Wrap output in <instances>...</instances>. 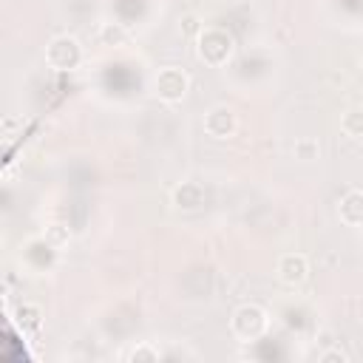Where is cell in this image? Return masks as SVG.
<instances>
[{
  "label": "cell",
  "mask_w": 363,
  "mask_h": 363,
  "mask_svg": "<svg viewBox=\"0 0 363 363\" xmlns=\"http://www.w3.org/2000/svg\"><path fill=\"white\" fill-rule=\"evenodd\" d=\"M45 62L54 71H71L82 62V45L71 34H60L45 45Z\"/></svg>",
  "instance_id": "3"
},
{
  "label": "cell",
  "mask_w": 363,
  "mask_h": 363,
  "mask_svg": "<svg viewBox=\"0 0 363 363\" xmlns=\"http://www.w3.org/2000/svg\"><path fill=\"white\" fill-rule=\"evenodd\" d=\"M122 357H125V360H159V357H162V349L153 346L150 340H142V343H136L133 349H128Z\"/></svg>",
  "instance_id": "10"
},
{
  "label": "cell",
  "mask_w": 363,
  "mask_h": 363,
  "mask_svg": "<svg viewBox=\"0 0 363 363\" xmlns=\"http://www.w3.org/2000/svg\"><path fill=\"white\" fill-rule=\"evenodd\" d=\"M153 91H156V96L162 99V102H182L184 96H187V91H190V74L184 71V68H176V65H167V68H162L159 74H156V79H153Z\"/></svg>",
  "instance_id": "4"
},
{
  "label": "cell",
  "mask_w": 363,
  "mask_h": 363,
  "mask_svg": "<svg viewBox=\"0 0 363 363\" xmlns=\"http://www.w3.org/2000/svg\"><path fill=\"white\" fill-rule=\"evenodd\" d=\"M360 68H363V57H360Z\"/></svg>",
  "instance_id": "14"
},
{
  "label": "cell",
  "mask_w": 363,
  "mask_h": 363,
  "mask_svg": "<svg viewBox=\"0 0 363 363\" xmlns=\"http://www.w3.org/2000/svg\"><path fill=\"white\" fill-rule=\"evenodd\" d=\"M269 329V312L258 303H241L230 318V332L241 343H252L264 337Z\"/></svg>",
  "instance_id": "2"
},
{
  "label": "cell",
  "mask_w": 363,
  "mask_h": 363,
  "mask_svg": "<svg viewBox=\"0 0 363 363\" xmlns=\"http://www.w3.org/2000/svg\"><path fill=\"white\" fill-rule=\"evenodd\" d=\"M238 130V116L227 105H216L204 113V133L213 139H230Z\"/></svg>",
  "instance_id": "6"
},
{
  "label": "cell",
  "mask_w": 363,
  "mask_h": 363,
  "mask_svg": "<svg viewBox=\"0 0 363 363\" xmlns=\"http://www.w3.org/2000/svg\"><path fill=\"white\" fill-rule=\"evenodd\" d=\"M337 218L346 227H363V190L352 187L337 201Z\"/></svg>",
  "instance_id": "7"
},
{
  "label": "cell",
  "mask_w": 363,
  "mask_h": 363,
  "mask_svg": "<svg viewBox=\"0 0 363 363\" xmlns=\"http://www.w3.org/2000/svg\"><path fill=\"white\" fill-rule=\"evenodd\" d=\"M318 360H320V363H332V360H337V363H349V354H346L343 349H326V352L318 354Z\"/></svg>",
  "instance_id": "13"
},
{
  "label": "cell",
  "mask_w": 363,
  "mask_h": 363,
  "mask_svg": "<svg viewBox=\"0 0 363 363\" xmlns=\"http://www.w3.org/2000/svg\"><path fill=\"white\" fill-rule=\"evenodd\" d=\"M233 48H235L233 37L224 28L210 26V28H201L196 34V57L210 68H224L233 57Z\"/></svg>",
  "instance_id": "1"
},
{
  "label": "cell",
  "mask_w": 363,
  "mask_h": 363,
  "mask_svg": "<svg viewBox=\"0 0 363 363\" xmlns=\"http://www.w3.org/2000/svg\"><path fill=\"white\" fill-rule=\"evenodd\" d=\"M275 278L284 286H301L309 278V258L303 252H284L275 264Z\"/></svg>",
  "instance_id": "5"
},
{
  "label": "cell",
  "mask_w": 363,
  "mask_h": 363,
  "mask_svg": "<svg viewBox=\"0 0 363 363\" xmlns=\"http://www.w3.org/2000/svg\"><path fill=\"white\" fill-rule=\"evenodd\" d=\"M340 133L349 139H363V105H352L340 113Z\"/></svg>",
  "instance_id": "8"
},
{
  "label": "cell",
  "mask_w": 363,
  "mask_h": 363,
  "mask_svg": "<svg viewBox=\"0 0 363 363\" xmlns=\"http://www.w3.org/2000/svg\"><path fill=\"white\" fill-rule=\"evenodd\" d=\"M292 153H295L298 159L309 162V159H318V153H320V145H318L315 139H298V142H295V147H292Z\"/></svg>",
  "instance_id": "12"
},
{
  "label": "cell",
  "mask_w": 363,
  "mask_h": 363,
  "mask_svg": "<svg viewBox=\"0 0 363 363\" xmlns=\"http://www.w3.org/2000/svg\"><path fill=\"white\" fill-rule=\"evenodd\" d=\"M40 309L34 306V303H23L20 309H17V323L26 329V332H34V329H40Z\"/></svg>",
  "instance_id": "11"
},
{
  "label": "cell",
  "mask_w": 363,
  "mask_h": 363,
  "mask_svg": "<svg viewBox=\"0 0 363 363\" xmlns=\"http://www.w3.org/2000/svg\"><path fill=\"white\" fill-rule=\"evenodd\" d=\"M99 43L102 45H122V43H128V31L119 23H102L99 26Z\"/></svg>",
  "instance_id": "9"
}]
</instances>
